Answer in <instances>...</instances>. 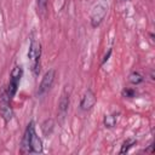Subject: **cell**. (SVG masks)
I'll return each instance as SVG.
<instances>
[{"label": "cell", "instance_id": "13", "mask_svg": "<svg viewBox=\"0 0 155 155\" xmlns=\"http://www.w3.org/2000/svg\"><path fill=\"white\" fill-rule=\"evenodd\" d=\"M121 94L122 97L125 98H133L136 96V91L133 88H130V87H125L122 91H121Z\"/></svg>", "mask_w": 155, "mask_h": 155}, {"label": "cell", "instance_id": "11", "mask_svg": "<svg viewBox=\"0 0 155 155\" xmlns=\"http://www.w3.org/2000/svg\"><path fill=\"white\" fill-rule=\"evenodd\" d=\"M128 81L132 85H139V84H142L144 81V76L139 71H132L128 75Z\"/></svg>", "mask_w": 155, "mask_h": 155}, {"label": "cell", "instance_id": "2", "mask_svg": "<svg viewBox=\"0 0 155 155\" xmlns=\"http://www.w3.org/2000/svg\"><path fill=\"white\" fill-rule=\"evenodd\" d=\"M40 57H41V44L40 41L34 36V34L30 35V42L28 48V59L30 61L31 70L35 75L39 74V65H40Z\"/></svg>", "mask_w": 155, "mask_h": 155}, {"label": "cell", "instance_id": "1", "mask_svg": "<svg viewBox=\"0 0 155 155\" xmlns=\"http://www.w3.org/2000/svg\"><path fill=\"white\" fill-rule=\"evenodd\" d=\"M42 151H44L42 140L39 138L36 133L34 122L30 121L27 125L25 131L23 133V138L21 143V153L22 154H41Z\"/></svg>", "mask_w": 155, "mask_h": 155}, {"label": "cell", "instance_id": "9", "mask_svg": "<svg viewBox=\"0 0 155 155\" xmlns=\"http://www.w3.org/2000/svg\"><path fill=\"white\" fill-rule=\"evenodd\" d=\"M53 128H54V121L52 119H46L41 124V131H42L44 136H46V137H48L52 133Z\"/></svg>", "mask_w": 155, "mask_h": 155}, {"label": "cell", "instance_id": "12", "mask_svg": "<svg viewBox=\"0 0 155 155\" xmlns=\"http://www.w3.org/2000/svg\"><path fill=\"white\" fill-rule=\"evenodd\" d=\"M136 144V140L134 139H131V138H128V139H126L124 143H122V145H121V149H120V154H125V153H127L133 145Z\"/></svg>", "mask_w": 155, "mask_h": 155}, {"label": "cell", "instance_id": "10", "mask_svg": "<svg viewBox=\"0 0 155 155\" xmlns=\"http://www.w3.org/2000/svg\"><path fill=\"white\" fill-rule=\"evenodd\" d=\"M117 117H119V114L114 113V114H109V115H105L104 119H103V124L105 127L108 128H113L116 122H117Z\"/></svg>", "mask_w": 155, "mask_h": 155}, {"label": "cell", "instance_id": "14", "mask_svg": "<svg viewBox=\"0 0 155 155\" xmlns=\"http://www.w3.org/2000/svg\"><path fill=\"white\" fill-rule=\"evenodd\" d=\"M46 5H47V0H38V7L40 11H45Z\"/></svg>", "mask_w": 155, "mask_h": 155}, {"label": "cell", "instance_id": "4", "mask_svg": "<svg viewBox=\"0 0 155 155\" xmlns=\"http://www.w3.org/2000/svg\"><path fill=\"white\" fill-rule=\"evenodd\" d=\"M0 115L5 122H10L13 117V110L11 107V98L6 92V87L0 91Z\"/></svg>", "mask_w": 155, "mask_h": 155}, {"label": "cell", "instance_id": "7", "mask_svg": "<svg viewBox=\"0 0 155 155\" xmlns=\"http://www.w3.org/2000/svg\"><path fill=\"white\" fill-rule=\"evenodd\" d=\"M96 101H97V97H96L94 92L91 88H88L84 93V96H82V98L80 101V110H82V111L90 110L96 104Z\"/></svg>", "mask_w": 155, "mask_h": 155}, {"label": "cell", "instance_id": "6", "mask_svg": "<svg viewBox=\"0 0 155 155\" xmlns=\"http://www.w3.org/2000/svg\"><path fill=\"white\" fill-rule=\"evenodd\" d=\"M54 78H56V70L54 69H50L48 71H46L41 79V82L39 85V90H38V94L39 96H42L44 93H46L53 85V81H54Z\"/></svg>", "mask_w": 155, "mask_h": 155}, {"label": "cell", "instance_id": "3", "mask_svg": "<svg viewBox=\"0 0 155 155\" xmlns=\"http://www.w3.org/2000/svg\"><path fill=\"white\" fill-rule=\"evenodd\" d=\"M107 12H108V4H107L105 0H99L98 2H96L93 5L91 15H90L91 25L93 28H97L98 25H101V23L105 18Z\"/></svg>", "mask_w": 155, "mask_h": 155}, {"label": "cell", "instance_id": "15", "mask_svg": "<svg viewBox=\"0 0 155 155\" xmlns=\"http://www.w3.org/2000/svg\"><path fill=\"white\" fill-rule=\"evenodd\" d=\"M111 48H109L108 50V52L104 54V57H103V59H102V62H101V65H103V64H105V62H108V59H109V57H110V54H111Z\"/></svg>", "mask_w": 155, "mask_h": 155}, {"label": "cell", "instance_id": "8", "mask_svg": "<svg viewBox=\"0 0 155 155\" xmlns=\"http://www.w3.org/2000/svg\"><path fill=\"white\" fill-rule=\"evenodd\" d=\"M69 103H70V99H69V93L68 92H63L61 98H59V102H58V115L63 119L67 113H68V109H69Z\"/></svg>", "mask_w": 155, "mask_h": 155}, {"label": "cell", "instance_id": "5", "mask_svg": "<svg viewBox=\"0 0 155 155\" xmlns=\"http://www.w3.org/2000/svg\"><path fill=\"white\" fill-rule=\"evenodd\" d=\"M22 75H23V68L21 65H16L12 70H11V74H10V81H8V85L6 87V92L8 94V97L12 99L18 90V86H19V82H21V79H22Z\"/></svg>", "mask_w": 155, "mask_h": 155}]
</instances>
